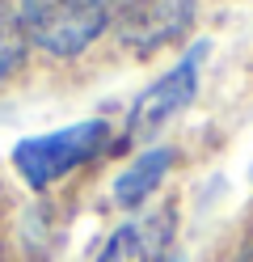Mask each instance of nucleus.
<instances>
[{"mask_svg": "<svg viewBox=\"0 0 253 262\" xmlns=\"http://www.w3.org/2000/svg\"><path fill=\"white\" fill-rule=\"evenodd\" d=\"M17 17L34 47L72 59L106 30V0H21Z\"/></svg>", "mask_w": 253, "mask_h": 262, "instance_id": "1", "label": "nucleus"}, {"mask_svg": "<svg viewBox=\"0 0 253 262\" xmlns=\"http://www.w3.org/2000/svg\"><path fill=\"white\" fill-rule=\"evenodd\" d=\"M110 140V127L101 119L89 123H76V127H63V131H51V136H30L13 148V165L17 173L26 178L34 190H42L51 182H59L63 173H72L76 165L93 161Z\"/></svg>", "mask_w": 253, "mask_h": 262, "instance_id": "2", "label": "nucleus"}, {"mask_svg": "<svg viewBox=\"0 0 253 262\" xmlns=\"http://www.w3.org/2000/svg\"><path fill=\"white\" fill-rule=\"evenodd\" d=\"M169 165H173V152H169V148H148L131 169L118 173V182H114L118 207H140L148 194L160 186V178L169 173Z\"/></svg>", "mask_w": 253, "mask_h": 262, "instance_id": "6", "label": "nucleus"}, {"mask_svg": "<svg viewBox=\"0 0 253 262\" xmlns=\"http://www.w3.org/2000/svg\"><path fill=\"white\" fill-rule=\"evenodd\" d=\"M202 55H207V42H194L190 51H186V59L177 63L173 72H165L152 89L140 93V102L131 106V119H127V131L135 140H148L156 127H165L169 119H173L177 110H186L194 102L198 93V63Z\"/></svg>", "mask_w": 253, "mask_h": 262, "instance_id": "4", "label": "nucleus"}, {"mask_svg": "<svg viewBox=\"0 0 253 262\" xmlns=\"http://www.w3.org/2000/svg\"><path fill=\"white\" fill-rule=\"evenodd\" d=\"M165 262H169V258H165Z\"/></svg>", "mask_w": 253, "mask_h": 262, "instance_id": "9", "label": "nucleus"}, {"mask_svg": "<svg viewBox=\"0 0 253 262\" xmlns=\"http://www.w3.org/2000/svg\"><path fill=\"white\" fill-rule=\"evenodd\" d=\"M106 21L131 51H156V47L181 38L194 21V0H114Z\"/></svg>", "mask_w": 253, "mask_h": 262, "instance_id": "3", "label": "nucleus"}, {"mask_svg": "<svg viewBox=\"0 0 253 262\" xmlns=\"http://www.w3.org/2000/svg\"><path fill=\"white\" fill-rule=\"evenodd\" d=\"M236 262H253V241L245 245V250H241V254H236Z\"/></svg>", "mask_w": 253, "mask_h": 262, "instance_id": "8", "label": "nucleus"}, {"mask_svg": "<svg viewBox=\"0 0 253 262\" xmlns=\"http://www.w3.org/2000/svg\"><path fill=\"white\" fill-rule=\"evenodd\" d=\"M26 30H21V17L0 0V80H9L26 59Z\"/></svg>", "mask_w": 253, "mask_h": 262, "instance_id": "7", "label": "nucleus"}, {"mask_svg": "<svg viewBox=\"0 0 253 262\" xmlns=\"http://www.w3.org/2000/svg\"><path fill=\"white\" fill-rule=\"evenodd\" d=\"M169 233H173V216H169V211L131 220V224L110 233V241L101 245L97 262H165Z\"/></svg>", "mask_w": 253, "mask_h": 262, "instance_id": "5", "label": "nucleus"}]
</instances>
